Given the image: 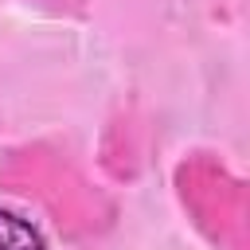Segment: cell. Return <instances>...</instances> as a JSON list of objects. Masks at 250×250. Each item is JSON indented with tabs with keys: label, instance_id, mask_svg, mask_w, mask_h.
Returning <instances> with one entry per match:
<instances>
[{
	"label": "cell",
	"instance_id": "1",
	"mask_svg": "<svg viewBox=\"0 0 250 250\" xmlns=\"http://www.w3.org/2000/svg\"><path fill=\"white\" fill-rule=\"evenodd\" d=\"M0 250H47V238L27 215L0 207Z\"/></svg>",
	"mask_w": 250,
	"mask_h": 250
}]
</instances>
